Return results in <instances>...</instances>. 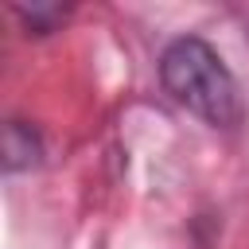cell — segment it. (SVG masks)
Listing matches in <instances>:
<instances>
[{"label":"cell","mask_w":249,"mask_h":249,"mask_svg":"<svg viewBox=\"0 0 249 249\" xmlns=\"http://www.w3.org/2000/svg\"><path fill=\"white\" fill-rule=\"evenodd\" d=\"M39 136L31 124L23 121H8L4 124V167L8 171H19V167H31L39 160Z\"/></svg>","instance_id":"7a4b0ae2"},{"label":"cell","mask_w":249,"mask_h":249,"mask_svg":"<svg viewBox=\"0 0 249 249\" xmlns=\"http://www.w3.org/2000/svg\"><path fill=\"white\" fill-rule=\"evenodd\" d=\"M160 82L187 113L210 128H237L245 121V97L226 58L198 35H179L160 51Z\"/></svg>","instance_id":"6da1fadb"}]
</instances>
